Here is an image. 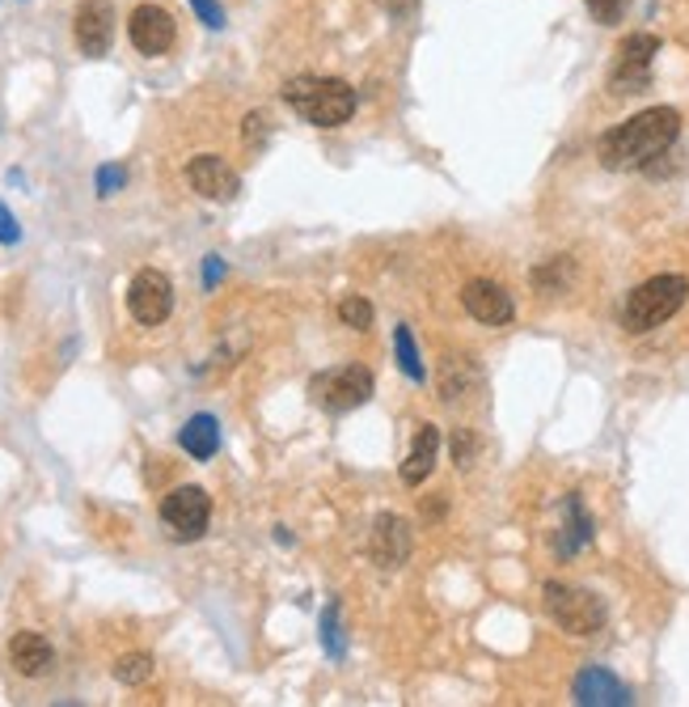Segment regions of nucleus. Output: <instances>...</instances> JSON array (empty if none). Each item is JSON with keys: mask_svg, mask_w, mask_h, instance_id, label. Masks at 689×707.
Segmentation results:
<instances>
[{"mask_svg": "<svg viewBox=\"0 0 689 707\" xmlns=\"http://www.w3.org/2000/svg\"><path fill=\"white\" fill-rule=\"evenodd\" d=\"M681 136V115L673 106H652L630 115L627 124L600 136L596 158L605 170H647L656 158H664Z\"/></svg>", "mask_w": 689, "mask_h": 707, "instance_id": "1", "label": "nucleus"}, {"mask_svg": "<svg viewBox=\"0 0 689 707\" xmlns=\"http://www.w3.org/2000/svg\"><path fill=\"white\" fill-rule=\"evenodd\" d=\"M283 102L292 106V115H301L314 128H343L355 115V90L343 77H314L301 72L283 85Z\"/></svg>", "mask_w": 689, "mask_h": 707, "instance_id": "2", "label": "nucleus"}, {"mask_svg": "<svg viewBox=\"0 0 689 707\" xmlns=\"http://www.w3.org/2000/svg\"><path fill=\"white\" fill-rule=\"evenodd\" d=\"M686 297H689L686 276H652V280H643V285L627 297V305H622V326H627L630 335H647V331H656L659 322L673 318V314L686 305Z\"/></svg>", "mask_w": 689, "mask_h": 707, "instance_id": "3", "label": "nucleus"}, {"mask_svg": "<svg viewBox=\"0 0 689 707\" xmlns=\"http://www.w3.org/2000/svg\"><path fill=\"white\" fill-rule=\"evenodd\" d=\"M541 598H546V614L563 627L567 636H596L605 627V602L588 589H580V584L546 580Z\"/></svg>", "mask_w": 689, "mask_h": 707, "instance_id": "4", "label": "nucleus"}, {"mask_svg": "<svg viewBox=\"0 0 689 707\" xmlns=\"http://www.w3.org/2000/svg\"><path fill=\"white\" fill-rule=\"evenodd\" d=\"M310 398L314 407L330 412V416H343L355 412L373 398V373L364 364H339V369H326L310 382Z\"/></svg>", "mask_w": 689, "mask_h": 707, "instance_id": "5", "label": "nucleus"}, {"mask_svg": "<svg viewBox=\"0 0 689 707\" xmlns=\"http://www.w3.org/2000/svg\"><path fill=\"white\" fill-rule=\"evenodd\" d=\"M161 521L178 543H195V538H203V530L212 521V496L203 487H174L161 500Z\"/></svg>", "mask_w": 689, "mask_h": 707, "instance_id": "6", "label": "nucleus"}, {"mask_svg": "<svg viewBox=\"0 0 689 707\" xmlns=\"http://www.w3.org/2000/svg\"><path fill=\"white\" fill-rule=\"evenodd\" d=\"M127 310H131V318L140 322V326H161V322L170 318V310H174V285H170V276L157 271V267L136 271L131 289H127Z\"/></svg>", "mask_w": 689, "mask_h": 707, "instance_id": "7", "label": "nucleus"}, {"mask_svg": "<svg viewBox=\"0 0 689 707\" xmlns=\"http://www.w3.org/2000/svg\"><path fill=\"white\" fill-rule=\"evenodd\" d=\"M656 51H659L656 34H630L627 43L618 47V65H614L609 85H614L618 94H639V90H647Z\"/></svg>", "mask_w": 689, "mask_h": 707, "instance_id": "8", "label": "nucleus"}, {"mask_svg": "<svg viewBox=\"0 0 689 707\" xmlns=\"http://www.w3.org/2000/svg\"><path fill=\"white\" fill-rule=\"evenodd\" d=\"M127 38L140 56H165L178 43V26L170 18V9L161 4H136L127 18Z\"/></svg>", "mask_w": 689, "mask_h": 707, "instance_id": "9", "label": "nucleus"}, {"mask_svg": "<svg viewBox=\"0 0 689 707\" xmlns=\"http://www.w3.org/2000/svg\"><path fill=\"white\" fill-rule=\"evenodd\" d=\"M72 34H77L81 56H90V60L106 56L110 51V38H115V9H110V0H81Z\"/></svg>", "mask_w": 689, "mask_h": 707, "instance_id": "10", "label": "nucleus"}, {"mask_svg": "<svg viewBox=\"0 0 689 707\" xmlns=\"http://www.w3.org/2000/svg\"><path fill=\"white\" fill-rule=\"evenodd\" d=\"M187 183H190V192H195V195L217 199V204H229L233 195L242 192L237 170H233L224 158H217V153H199V158H190Z\"/></svg>", "mask_w": 689, "mask_h": 707, "instance_id": "11", "label": "nucleus"}, {"mask_svg": "<svg viewBox=\"0 0 689 707\" xmlns=\"http://www.w3.org/2000/svg\"><path fill=\"white\" fill-rule=\"evenodd\" d=\"M462 305H466V314L474 322H482V326H507V322L516 318V305H512V292L495 285V280H470L466 289H462Z\"/></svg>", "mask_w": 689, "mask_h": 707, "instance_id": "12", "label": "nucleus"}, {"mask_svg": "<svg viewBox=\"0 0 689 707\" xmlns=\"http://www.w3.org/2000/svg\"><path fill=\"white\" fill-rule=\"evenodd\" d=\"M369 555H373L376 568H385V572L402 568V564L410 559V525H407V521H402V517H394V513L376 517Z\"/></svg>", "mask_w": 689, "mask_h": 707, "instance_id": "13", "label": "nucleus"}, {"mask_svg": "<svg viewBox=\"0 0 689 707\" xmlns=\"http://www.w3.org/2000/svg\"><path fill=\"white\" fill-rule=\"evenodd\" d=\"M575 704L584 707H627L634 704L630 699V691L618 682V677L609 674V670H584V674L575 677Z\"/></svg>", "mask_w": 689, "mask_h": 707, "instance_id": "14", "label": "nucleus"}, {"mask_svg": "<svg viewBox=\"0 0 689 707\" xmlns=\"http://www.w3.org/2000/svg\"><path fill=\"white\" fill-rule=\"evenodd\" d=\"M51 661H56V652H51V644L43 640L38 631H17L9 640V665L22 677H43L51 670Z\"/></svg>", "mask_w": 689, "mask_h": 707, "instance_id": "15", "label": "nucleus"}, {"mask_svg": "<svg viewBox=\"0 0 689 707\" xmlns=\"http://www.w3.org/2000/svg\"><path fill=\"white\" fill-rule=\"evenodd\" d=\"M436 453H440V428L436 424H419V432H414V441H410L407 462H402V483H407V487L428 483V475L436 471Z\"/></svg>", "mask_w": 689, "mask_h": 707, "instance_id": "16", "label": "nucleus"}, {"mask_svg": "<svg viewBox=\"0 0 689 707\" xmlns=\"http://www.w3.org/2000/svg\"><path fill=\"white\" fill-rule=\"evenodd\" d=\"M178 445L195 457V462H208V457H217L220 450V424L217 416H190L183 424V432H178Z\"/></svg>", "mask_w": 689, "mask_h": 707, "instance_id": "17", "label": "nucleus"}, {"mask_svg": "<svg viewBox=\"0 0 689 707\" xmlns=\"http://www.w3.org/2000/svg\"><path fill=\"white\" fill-rule=\"evenodd\" d=\"M593 543V517L584 513V500L571 491L567 496V521H563V530H559V555H575L580 547H588Z\"/></svg>", "mask_w": 689, "mask_h": 707, "instance_id": "18", "label": "nucleus"}, {"mask_svg": "<svg viewBox=\"0 0 689 707\" xmlns=\"http://www.w3.org/2000/svg\"><path fill=\"white\" fill-rule=\"evenodd\" d=\"M394 352H398V369L407 373L410 382H428V369H423V360H419V348H414L410 326H394Z\"/></svg>", "mask_w": 689, "mask_h": 707, "instance_id": "19", "label": "nucleus"}, {"mask_svg": "<svg viewBox=\"0 0 689 707\" xmlns=\"http://www.w3.org/2000/svg\"><path fill=\"white\" fill-rule=\"evenodd\" d=\"M115 677L124 682V686H144L149 677H153V657L149 652H127L115 661Z\"/></svg>", "mask_w": 689, "mask_h": 707, "instance_id": "20", "label": "nucleus"}, {"mask_svg": "<svg viewBox=\"0 0 689 707\" xmlns=\"http://www.w3.org/2000/svg\"><path fill=\"white\" fill-rule=\"evenodd\" d=\"M322 648H326L335 661L347 652L343 627H339V606H335V602H330V606H326V614H322Z\"/></svg>", "mask_w": 689, "mask_h": 707, "instance_id": "21", "label": "nucleus"}, {"mask_svg": "<svg viewBox=\"0 0 689 707\" xmlns=\"http://www.w3.org/2000/svg\"><path fill=\"white\" fill-rule=\"evenodd\" d=\"M339 318H343V326H351V331H369V326H373V305H369L364 297H347L343 305H339Z\"/></svg>", "mask_w": 689, "mask_h": 707, "instance_id": "22", "label": "nucleus"}, {"mask_svg": "<svg viewBox=\"0 0 689 707\" xmlns=\"http://www.w3.org/2000/svg\"><path fill=\"white\" fill-rule=\"evenodd\" d=\"M584 4H588V13H593L600 26H614L627 13V0H584Z\"/></svg>", "mask_w": 689, "mask_h": 707, "instance_id": "23", "label": "nucleus"}, {"mask_svg": "<svg viewBox=\"0 0 689 707\" xmlns=\"http://www.w3.org/2000/svg\"><path fill=\"white\" fill-rule=\"evenodd\" d=\"M474 457H478V437H474L470 428H457L453 432V462L457 466H470Z\"/></svg>", "mask_w": 689, "mask_h": 707, "instance_id": "24", "label": "nucleus"}, {"mask_svg": "<svg viewBox=\"0 0 689 707\" xmlns=\"http://www.w3.org/2000/svg\"><path fill=\"white\" fill-rule=\"evenodd\" d=\"M94 183H97V195H102V199H110V195L127 183V170H124V165H102Z\"/></svg>", "mask_w": 689, "mask_h": 707, "instance_id": "25", "label": "nucleus"}, {"mask_svg": "<svg viewBox=\"0 0 689 707\" xmlns=\"http://www.w3.org/2000/svg\"><path fill=\"white\" fill-rule=\"evenodd\" d=\"M190 9H195V18H199L208 31H220V26H224V9H220L217 0H190Z\"/></svg>", "mask_w": 689, "mask_h": 707, "instance_id": "26", "label": "nucleus"}, {"mask_svg": "<svg viewBox=\"0 0 689 707\" xmlns=\"http://www.w3.org/2000/svg\"><path fill=\"white\" fill-rule=\"evenodd\" d=\"M13 242H22V225H17V217L0 204V246H13Z\"/></svg>", "mask_w": 689, "mask_h": 707, "instance_id": "27", "label": "nucleus"}, {"mask_svg": "<svg viewBox=\"0 0 689 707\" xmlns=\"http://www.w3.org/2000/svg\"><path fill=\"white\" fill-rule=\"evenodd\" d=\"M376 4H381L389 18H410V13L419 9V0H376Z\"/></svg>", "mask_w": 689, "mask_h": 707, "instance_id": "28", "label": "nucleus"}, {"mask_svg": "<svg viewBox=\"0 0 689 707\" xmlns=\"http://www.w3.org/2000/svg\"><path fill=\"white\" fill-rule=\"evenodd\" d=\"M220 276H224V263H220L217 255H208V263H203V285H208V289H217Z\"/></svg>", "mask_w": 689, "mask_h": 707, "instance_id": "29", "label": "nucleus"}, {"mask_svg": "<svg viewBox=\"0 0 689 707\" xmlns=\"http://www.w3.org/2000/svg\"><path fill=\"white\" fill-rule=\"evenodd\" d=\"M258 136H267V115H246V140H258Z\"/></svg>", "mask_w": 689, "mask_h": 707, "instance_id": "30", "label": "nucleus"}, {"mask_svg": "<svg viewBox=\"0 0 689 707\" xmlns=\"http://www.w3.org/2000/svg\"><path fill=\"white\" fill-rule=\"evenodd\" d=\"M423 517H428V521H436V517H444V500H432V505L423 500Z\"/></svg>", "mask_w": 689, "mask_h": 707, "instance_id": "31", "label": "nucleus"}]
</instances>
